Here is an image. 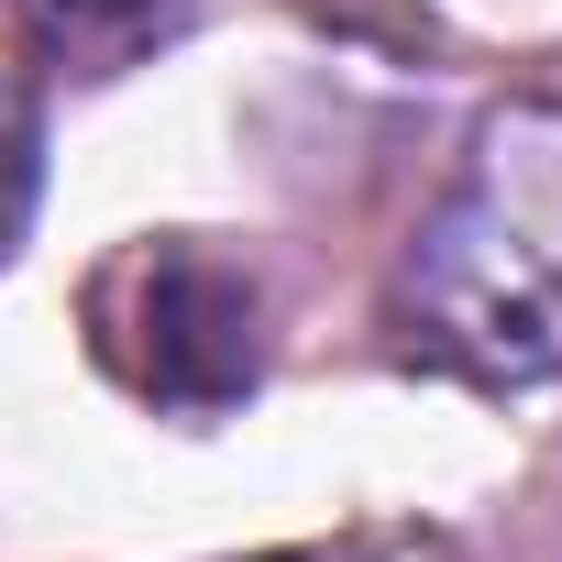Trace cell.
Returning <instances> with one entry per match:
<instances>
[{"instance_id":"obj_1","label":"cell","mask_w":562,"mask_h":562,"mask_svg":"<svg viewBox=\"0 0 562 562\" xmlns=\"http://www.w3.org/2000/svg\"><path fill=\"white\" fill-rule=\"evenodd\" d=\"M397 342L463 386L562 375V89L496 100L397 254Z\"/></svg>"},{"instance_id":"obj_2","label":"cell","mask_w":562,"mask_h":562,"mask_svg":"<svg viewBox=\"0 0 562 562\" xmlns=\"http://www.w3.org/2000/svg\"><path fill=\"white\" fill-rule=\"evenodd\" d=\"M89 353L166 419H221L265 375V288L199 232H144L89 276Z\"/></svg>"},{"instance_id":"obj_3","label":"cell","mask_w":562,"mask_h":562,"mask_svg":"<svg viewBox=\"0 0 562 562\" xmlns=\"http://www.w3.org/2000/svg\"><path fill=\"white\" fill-rule=\"evenodd\" d=\"M34 12H45V34H67V45H89V56H122V45H144V34H177L188 0H34Z\"/></svg>"},{"instance_id":"obj_4","label":"cell","mask_w":562,"mask_h":562,"mask_svg":"<svg viewBox=\"0 0 562 562\" xmlns=\"http://www.w3.org/2000/svg\"><path fill=\"white\" fill-rule=\"evenodd\" d=\"M23 210H34V89L0 78V254H12Z\"/></svg>"}]
</instances>
